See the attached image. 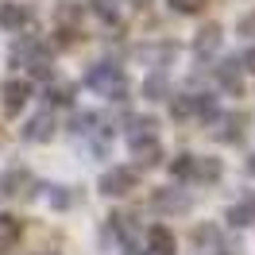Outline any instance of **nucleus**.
<instances>
[{"instance_id":"obj_7","label":"nucleus","mask_w":255,"mask_h":255,"mask_svg":"<svg viewBox=\"0 0 255 255\" xmlns=\"http://www.w3.org/2000/svg\"><path fill=\"white\" fill-rule=\"evenodd\" d=\"M27 23H31V8H27V4H0V27L19 31V27H27Z\"/></svg>"},{"instance_id":"obj_6","label":"nucleus","mask_w":255,"mask_h":255,"mask_svg":"<svg viewBox=\"0 0 255 255\" xmlns=\"http://www.w3.org/2000/svg\"><path fill=\"white\" fill-rule=\"evenodd\" d=\"M50 135H54V116H50V112L31 116V120H27V128H23V139H31V143H47Z\"/></svg>"},{"instance_id":"obj_8","label":"nucleus","mask_w":255,"mask_h":255,"mask_svg":"<svg viewBox=\"0 0 255 255\" xmlns=\"http://www.w3.org/2000/svg\"><path fill=\"white\" fill-rule=\"evenodd\" d=\"M27 97H31V85L12 78L8 85H4V112H12V116H16V112L27 105Z\"/></svg>"},{"instance_id":"obj_5","label":"nucleus","mask_w":255,"mask_h":255,"mask_svg":"<svg viewBox=\"0 0 255 255\" xmlns=\"http://www.w3.org/2000/svg\"><path fill=\"white\" fill-rule=\"evenodd\" d=\"M151 205L159 209V213H186V209H190V197L182 190H155Z\"/></svg>"},{"instance_id":"obj_1","label":"nucleus","mask_w":255,"mask_h":255,"mask_svg":"<svg viewBox=\"0 0 255 255\" xmlns=\"http://www.w3.org/2000/svg\"><path fill=\"white\" fill-rule=\"evenodd\" d=\"M85 85L105 93L109 101H128V81H124V70L112 62H97L89 74H85Z\"/></svg>"},{"instance_id":"obj_32","label":"nucleus","mask_w":255,"mask_h":255,"mask_svg":"<svg viewBox=\"0 0 255 255\" xmlns=\"http://www.w3.org/2000/svg\"><path fill=\"white\" fill-rule=\"evenodd\" d=\"M50 255H58V252H50Z\"/></svg>"},{"instance_id":"obj_9","label":"nucleus","mask_w":255,"mask_h":255,"mask_svg":"<svg viewBox=\"0 0 255 255\" xmlns=\"http://www.w3.org/2000/svg\"><path fill=\"white\" fill-rule=\"evenodd\" d=\"M244 128H248V116H244V112H228L221 120L217 139H221V143H240V139H244Z\"/></svg>"},{"instance_id":"obj_31","label":"nucleus","mask_w":255,"mask_h":255,"mask_svg":"<svg viewBox=\"0 0 255 255\" xmlns=\"http://www.w3.org/2000/svg\"><path fill=\"white\" fill-rule=\"evenodd\" d=\"M248 174L255 178V155H252V159H248Z\"/></svg>"},{"instance_id":"obj_27","label":"nucleus","mask_w":255,"mask_h":255,"mask_svg":"<svg viewBox=\"0 0 255 255\" xmlns=\"http://www.w3.org/2000/svg\"><path fill=\"white\" fill-rule=\"evenodd\" d=\"M47 197H50V205H54V209H66V205H70V193H66L62 186H50Z\"/></svg>"},{"instance_id":"obj_13","label":"nucleus","mask_w":255,"mask_h":255,"mask_svg":"<svg viewBox=\"0 0 255 255\" xmlns=\"http://www.w3.org/2000/svg\"><path fill=\"white\" fill-rule=\"evenodd\" d=\"M131 155L139 159V166H143V170H151V166H159L162 147H159V139H135V143H131Z\"/></svg>"},{"instance_id":"obj_21","label":"nucleus","mask_w":255,"mask_h":255,"mask_svg":"<svg viewBox=\"0 0 255 255\" xmlns=\"http://www.w3.org/2000/svg\"><path fill=\"white\" fill-rule=\"evenodd\" d=\"M27 70H31V78H43V81L54 78V62H50V54H47V50H43V54H35L31 62H27Z\"/></svg>"},{"instance_id":"obj_18","label":"nucleus","mask_w":255,"mask_h":255,"mask_svg":"<svg viewBox=\"0 0 255 255\" xmlns=\"http://www.w3.org/2000/svg\"><path fill=\"white\" fill-rule=\"evenodd\" d=\"M19 232H23V221H19V217H12V213H0V244L19 240Z\"/></svg>"},{"instance_id":"obj_11","label":"nucleus","mask_w":255,"mask_h":255,"mask_svg":"<svg viewBox=\"0 0 255 255\" xmlns=\"http://www.w3.org/2000/svg\"><path fill=\"white\" fill-rule=\"evenodd\" d=\"M31 186V174L27 170H19V166H12V170H4L0 174V197H16L19 190H27Z\"/></svg>"},{"instance_id":"obj_24","label":"nucleus","mask_w":255,"mask_h":255,"mask_svg":"<svg viewBox=\"0 0 255 255\" xmlns=\"http://www.w3.org/2000/svg\"><path fill=\"white\" fill-rule=\"evenodd\" d=\"M74 101V85H54L47 89V105H70Z\"/></svg>"},{"instance_id":"obj_2","label":"nucleus","mask_w":255,"mask_h":255,"mask_svg":"<svg viewBox=\"0 0 255 255\" xmlns=\"http://www.w3.org/2000/svg\"><path fill=\"white\" fill-rule=\"evenodd\" d=\"M135 190V170L131 166H112L101 174V193H109V197H124V193Z\"/></svg>"},{"instance_id":"obj_14","label":"nucleus","mask_w":255,"mask_h":255,"mask_svg":"<svg viewBox=\"0 0 255 255\" xmlns=\"http://www.w3.org/2000/svg\"><path fill=\"white\" fill-rule=\"evenodd\" d=\"M221 174H224V166H221V159H193V170H190V178H197V182H221Z\"/></svg>"},{"instance_id":"obj_3","label":"nucleus","mask_w":255,"mask_h":255,"mask_svg":"<svg viewBox=\"0 0 255 255\" xmlns=\"http://www.w3.org/2000/svg\"><path fill=\"white\" fill-rule=\"evenodd\" d=\"M217 81H221V89L224 93H244V66L236 62V58H228V62L217 66Z\"/></svg>"},{"instance_id":"obj_25","label":"nucleus","mask_w":255,"mask_h":255,"mask_svg":"<svg viewBox=\"0 0 255 255\" xmlns=\"http://www.w3.org/2000/svg\"><path fill=\"white\" fill-rule=\"evenodd\" d=\"M190 170H193V155H174L170 174H174V178H190Z\"/></svg>"},{"instance_id":"obj_15","label":"nucleus","mask_w":255,"mask_h":255,"mask_svg":"<svg viewBox=\"0 0 255 255\" xmlns=\"http://www.w3.org/2000/svg\"><path fill=\"white\" fill-rule=\"evenodd\" d=\"M89 12L101 23H116L120 19V0H89Z\"/></svg>"},{"instance_id":"obj_26","label":"nucleus","mask_w":255,"mask_h":255,"mask_svg":"<svg viewBox=\"0 0 255 255\" xmlns=\"http://www.w3.org/2000/svg\"><path fill=\"white\" fill-rule=\"evenodd\" d=\"M209 0H170V8L174 12H182V16H193V12H201Z\"/></svg>"},{"instance_id":"obj_30","label":"nucleus","mask_w":255,"mask_h":255,"mask_svg":"<svg viewBox=\"0 0 255 255\" xmlns=\"http://www.w3.org/2000/svg\"><path fill=\"white\" fill-rule=\"evenodd\" d=\"M244 62H248V70H255V50L248 54V58H244Z\"/></svg>"},{"instance_id":"obj_17","label":"nucleus","mask_w":255,"mask_h":255,"mask_svg":"<svg viewBox=\"0 0 255 255\" xmlns=\"http://www.w3.org/2000/svg\"><path fill=\"white\" fill-rule=\"evenodd\" d=\"M155 116H135V120H131V131H128V139H131V143H135V139H155Z\"/></svg>"},{"instance_id":"obj_4","label":"nucleus","mask_w":255,"mask_h":255,"mask_svg":"<svg viewBox=\"0 0 255 255\" xmlns=\"http://www.w3.org/2000/svg\"><path fill=\"white\" fill-rule=\"evenodd\" d=\"M174 232L166 228V224H151L147 228V252L151 255H174Z\"/></svg>"},{"instance_id":"obj_12","label":"nucleus","mask_w":255,"mask_h":255,"mask_svg":"<svg viewBox=\"0 0 255 255\" xmlns=\"http://www.w3.org/2000/svg\"><path fill=\"white\" fill-rule=\"evenodd\" d=\"M221 23H205L201 31H197V39H193V50L205 58V54H217V47H221Z\"/></svg>"},{"instance_id":"obj_28","label":"nucleus","mask_w":255,"mask_h":255,"mask_svg":"<svg viewBox=\"0 0 255 255\" xmlns=\"http://www.w3.org/2000/svg\"><path fill=\"white\" fill-rule=\"evenodd\" d=\"M240 35H248V39H255V12H248V16L240 19Z\"/></svg>"},{"instance_id":"obj_16","label":"nucleus","mask_w":255,"mask_h":255,"mask_svg":"<svg viewBox=\"0 0 255 255\" xmlns=\"http://www.w3.org/2000/svg\"><path fill=\"white\" fill-rule=\"evenodd\" d=\"M228 224L232 228H248V224H255V201H240V205L228 209Z\"/></svg>"},{"instance_id":"obj_10","label":"nucleus","mask_w":255,"mask_h":255,"mask_svg":"<svg viewBox=\"0 0 255 255\" xmlns=\"http://www.w3.org/2000/svg\"><path fill=\"white\" fill-rule=\"evenodd\" d=\"M43 39H39V35H23V39H16V47H12V62L16 66H27L35 58V54H43Z\"/></svg>"},{"instance_id":"obj_23","label":"nucleus","mask_w":255,"mask_h":255,"mask_svg":"<svg viewBox=\"0 0 255 255\" xmlns=\"http://www.w3.org/2000/svg\"><path fill=\"white\" fill-rule=\"evenodd\" d=\"M170 116H174V120H190V116H193V97L190 93L170 97Z\"/></svg>"},{"instance_id":"obj_29","label":"nucleus","mask_w":255,"mask_h":255,"mask_svg":"<svg viewBox=\"0 0 255 255\" xmlns=\"http://www.w3.org/2000/svg\"><path fill=\"white\" fill-rule=\"evenodd\" d=\"M128 4H131V8H139V12H143L147 4H151V0H128Z\"/></svg>"},{"instance_id":"obj_22","label":"nucleus","mask_w":255,"mask_h":255,"mask_svg":"<svg viewBox=\"0 0 255 255\" xmlns=\"http://www.w3.org/2000/svg\"><path fill=\"white\" fill-rule=\"evenodd\" d=\"M78 19H81V4L78 0H58V23H62V27H74Z\"/></svg>"},{"instance_id":"obj_19","label":"nucleus","mask_w":255,"mask_h":255,"mask_svg":"<svg viewBox=\"0 0 255 255\" xmlns=\"http://www.w3.org/2000/svg\"><path fill=\"white\" fill-rule=\"evenodd\" d=\"M143 97H147V101H162V97H170L166 78H162V74H151V78L143 81Z\"/></svg>"},{"instance_id":"obj_20","label":"nucleus","mask_w":255,"mask_h":255,"mask_svg":"<svg viewBox=\"0 0 255 255\" xmlns=\"http://www.w3.org/2000/svg\"><path fill=\"white\" fill-rule=\"evenodd\" d=\"M193 116L197 120H217V97H209V93H201V97H193Z\"/></svg>"}]
</instances>
